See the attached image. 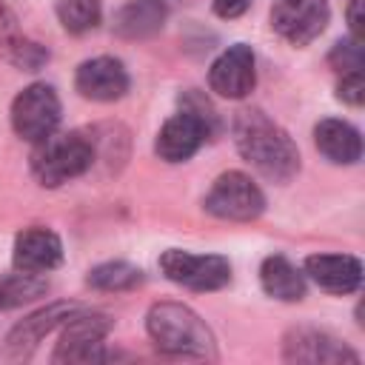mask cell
Returning <instances> with one entry per match:
<instances>
[{"mask_svg":"<svg viewBox=\"0 0 365 365\" xmlns=\"http://www.w3.org/2000/svg\"><path fill=\"white\" fill-rule=\"evenodd\" d=\"M234 145L245 163H251L265 180L288 182L299 171V151L291 134L259 108L237 111L231 123Z\"/></svg>","mask_w":365,"mask_h":365,"instance_id":"1","label":"cell"},{"mask_svg":"<svg viewBox=\"0 0 365 365\" xmlns=\"http://www.w3.org/2000/svg\"><path fill=\"white\" fill-rule=\"evenodd\" d=\"M205 211L217 220H231V222H251L265 211V197L259 185L242 174V171H225L214 180L211 191L202 200Z\"/></svg>","mask_w":365,"mask_h":365,"instance_id":"6","label":"cell"},{"mask_svg":"<svg viewBox=\"0 0 365 365\" xmlns=\"http://www.w3.org/2000/svg\"><path fill=\"white\" fill-rule=\"evenodd\" d=\"M191 97H194L197 106L185 103L182 111L168 117L163 123L160 134H157L154 151L165 163H185V160H191L200 151V145L214 134V111H211V106L208 103L202 106V100L197 94H191Z\"/></svg>","mask_w":365,"mask_h":365,"instance_id":"4","label":"cell"},{"mask_svg":"<svg viewBox=\"0 0 365 365\" xmlns=\"http://www.w3.org/2000/svg\"><path fill=\"white\" fill-rule=\"evenodd\" d=\"M103 3L100 0H57V17L66 31L83 34L100 23Z\"/></svg>","mask_w":365,"mask_h":365,"instance_id":"22","label":"cell"},{"mask_svg":"<svg viewBox=\"0 0 365 365\" xmlns=\"http://www.w3.org/2000/svg\"><path fill=\"white\" fill-rule=\"evenodd\" d=\"M74 311H80L77 302H51L34 314H29L26 319H20L3 345V359L9 362H26L31 359V354L37 351V345L43 342L46 334H51L57 325H63Z\"/></svg>","mask_w":365,"mask_h":365,"instance_id":"10","label":"cell"},{"mask_svg":"<svg viewBox=\"0 0 365 365\" xmlns=\"http://www.w3.org/2000/svg\"><path fill=\"white\" fill-rule=\"evenodd\" d=\"M114 319L108 314H97V311H74L66 322H63V334L60 342L51 354L54 365H68V362H100L106 359L103 351V339L108 336Z\"/></svg>","mask_w":365,"mask_h":365,"instance_id":"5","label":"cell"},{"mask_svg":"<svg viewBox=\"0 0 365 365\" xmlns=\"http://www.w3.org/2000/svg\"><path fill=\"white\" fill-rule=\"evenodd\" d=\"M97 160L91 131H51L48 137L34 143L31 151V174L40 185L57 188L86 171H91Z\"/></svg>","mask_w":365,"mask_h":365,"instance_id":"3","label":"cell"},{"mask_svg":"<svg viewBox=\"0 0 365 365\" xmlns=\"http://www.w3.org/2000/svg\"><path fill=\"white\" fill-rule=\"evenodd\" d=\"M168 9L163 0H131L114 11V34L123 40H143L163 29Z\"/></svg>","mask_w":365,"mask_h":365,"instance_id":"17","label":"cell"},{"mask_svg":"<svg viewBox=\"0 0 365 365\" xmlns=\"http://www.w3.org/2000/svg\"><path fill=\"white\" fill-rule=\"evenodd\" d=\"M60 125V97L48 83L26 86L11 103V128L20 140L37 143L57 131Z\"/></svg>","mask_w":365,"mask_h":365,"instance_id":"8","label":"cell"},{"mask_svg":"<svg viewBox=\"0 0 365 365\" xmlns=\"http://www.w3.org/2000/svg\"><path fill=\"white\" fill-rule=\"evenodd\" d=\"M305 274L328 294H354L362 285V262L348 254H311Z\"/></svg>","mask_w":365,"mask_h":365,"instance_id":"15","label":"cell"},{"mask_svg":"<svg viewBox=\"0 0 365 365\" xmlns=\"http://www.w3.org/2000/svg\"><path fill=\"white\" fill-rule=\"evenodd\" d=\"M63 262V242L51 228H26L14 237L11 265L26 274H46Z\"/></svg>","mask_w":365,"mask_h":365,"instance_id":"14","label":"cell"},{"mask_svg":"<svg viewBox=\"0 0 365 365\" xmlns=\"http://www.w3.org/2000/svg\"><path fill=\"white\" fill-rule=\"evenodd\" d=\"M331 20L328 0H274L271 29L291 46H308Z\"/></svg>","mask_w":365,"mask_h":365,"instance_id":"9","label":"cell"},{"mask_svg":"<svg viewBox=\"0 0 365 365\" xmlns=\"http://www.w3.org/2000/svg\"><path fill=\"white\" fill-rule=\"evenodd\" d=\"M160 271L165 274V279L188 291H220L231 282V265L220 254H191L168 248L160 257Z\"/></svg>","mask_w":365,"mask_h":365,"instance_id":"7","label":"cell"},{"mask_svg":"<svg viewBox=\"0 0 365 365\" xmlns=\"http://www.w3.org/2000/svg\"><path fill=\"white\" fill-rule=\"evenodd\" d=\"M145 331L157 351L185 359H217L211 328L182 302H154L145 314Z\"/></svg>","mask_w":365,"mask_h":365,"instance_id":"2","label":"cell"},{"mask_svg":"<svg viewBox=\"0 0 365 365\" xmlns=\"http://www.w3.org/2000/svg\"><path fill=\"white\" fill-rule=\"evenodd\" d=\"M282 359L308 362V365H339V362H359V354L351 351L336 336H331L328 331L299 325L282 336Z\"/></svg>","mask_w":365,"mask_h":365,"instance_id":"11","label":"cell"},{"mask_svg":"<svg viewBox=\"0 0 365 365\" xmlns=\"http://www.w3.org/2000/svg\"><path fill=\"white\" fill-rule=\"evenodd\" d=\"M259 282H262V291L268 297L282 299V302H299L305 297V277H302V271L297 265H291L279 254L262 259Z\"/></svg>","mask_w":365,"mask_h":365,"instance_id":"19","label":"cell"},{"mask_svg":"<svg viewBox=\"0 0 365 365\" xmlns=\"http://www.w3.org/2000/svg\"><path fill=\"white\" fill-rule=\"evenodd\" d=\"M328 63L339 71V74H348V71H359L365 66V51H362V40L356 37H348V40H339L331 54H328Z\"/></svg>","mask_w":365,"mask_h":365,"instance_id":"23","label":"cell"},{"mask_svg":"<svg viewBox=\"0 0 365 365\" xmlns=\"http://www.w3.org/2000/svg\"><path fill=\"white\" fill-rule=\"evenodd\" d=\"M314 143L331 163L339 165H354L362 157V137L345 120H334V117L319 120L314 128Z\"/></svg>","mask_w":365,"mask_h":365,"instance_id":"18","label":"cell"},{"mask_svg":"<svg viewBox=\"0 0 365 365\" xmlns=\"http://www.w3.org/2000/svg\"><path fill=\"white\" fill-rule=\"evenodd\" d=\"M336 97L345 103V106H362L365 100V77H362V68L359 71H348L342 74L339 86H336Z\"/></svg>","mask_w":365,"mask_h":365,"instance_id":"24","label":"cell"},{"mask_svg":"<svg viewBox=\"0 0 365 365\" xmlns=\"http://www.w3.org/2000/svg\"><path fill=\"white\" fill-rule=\"evenodd\" d=\"M74 86L86 100L111 103L128 91V71L117 57H108V54L91 57V60L80 63V68L74 74Z\"/></svg>","mask_w":365,"mask_h":365,"instance_id":"13","label":"cell"},{"mask_svg":"<svg viewBox=\"0 0 365 365\" xmlns=\"http://www.w3.org/2000/svg\"><path fill=\"white\" fill-rule=\"evenodd\" d=\"M48 291V282L40 279V274L17 271L6 279H0V308H17L23 302H31Z\"/></svg>","mask_w":365,"mask_h":365,"instance_id":"21","label":"cell"},{"mask_svg":"<svg viewBox=\"0 0 365 365\" xmlns=\"http://www.w3.org/2000/svg\"><path fill=\"white\" fill-rule=\"evenodd\" d=\"M143 271L131 262H103V265H94L86 277V282L97 291H108V294H117V291H134L137 285H143Z\"/></svg>","mask_w":365,"mask_h":365,"instance_id":"20","label":"cell"},{"mask_svg":"<svg viewBox=\"0 0 365 365\" xmlns=\"http://www.w3.org/2000/svg\"><path fill=\"white\" fill-rule=\"evenodd\" d=\"M257 83V68H254V51L245 43L228 46L208 68V86L214 94L225 100H242L251 94Z\"/></svg>","mask_w":365,"mask_h":365,"instance_id":"12","label":"cell"},{"mask_svg":"<svg viewBox=\"0 0 365 365\" xmlns=\"http://www.w3.org/2000/svg\"><path fill=\"white\" fill-rule=\"evenodd\" d=\"M0 57L23 71H37L48 63V48L29 40L6 6H0Z\"/></svg>","mask_w":365,"mask_h":365,"instance_id":"16","label":"cell"},{"mask_svg":"<svg viewBox=\"0 0 365 365\" xmlns=\"http://www.w3.org/2000/svg\"><path fill=\"white\" fill-rule=\"evenodd\" d=\"M251 6V0H214V11L225 20H234L240 14H245Z\"/></svg>","mask_w":365,"mask_h":365,"instance_id":"25","label":"cell"}]
</instances>
